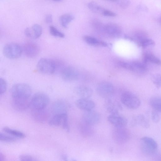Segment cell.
Listing matches in <instances>:
<instances>
[{
  "mask_svg": "<svg viewBox=\"0 0 161 161\" xmlns=\"http://www.w3.org/2000/svg\"><path fill=\"white\" fill-rule=\"evenodd\" d=\"M31 89L28 85L23 83L13 85L11 90L12 103L17 110L23 111L30 107Z\"/></svg>",
  "mask_w": 161,
  "mask_h": 161,
  "instance_id": "obj_1",
  "label": "cell"
},
{
  "mask_svg": "<svg viewBox=\"0 0 161 161\" xmlns=\"http://www.w3.org/2000/svg\"><path fill=\"white\" fill-rule=\"evenodd\" d=\"M50 102L46 94L42 92L35 94L31 99L30 107L31 110H39L46 108Z\"/></svg>",
  "mask_w": 161,
  "mask_h": 161,
  "instance_id": "obj_2",
  "label": "cell"
},
{
  "mask_svg": "<svg viewBox=\"0 0 161 161\" xmlns=\"http://www.w3.org/2000/svg\"><path fill=\"white\" fill-rule=\"evenodd\" d=\"M130 133L125 127H115L112 131V137L116 143L121 145L126 143L129 140Z\"/></svg>",
  "mask_w": 161,
  "mask_h": 161,
  "instance_id": "obj_3",
  "label": "cell"
},
{
  "mask_svg": "<svg viewBox=\"0 0 161 161\" xmlns=\"http://www.w3.org/2000/svg\"><path fill=\"white\" fill-rule=\"evenodd\" d=\"M122 103L126 107L131 109H135L140 106L141 102L139 99L132 92L125 91L121 96Z\"/></svg>",
  "mask_w": 161,
  "mask_h": 161,
  "instance_id": "obj_4",
  "label": "cell"
},
{
  "mask_svg": "<svg viewBox=\"0 0 161 161\" xmlns=\"http://www.w3.org/2000/svg\"><path fill=\"white\" fill-rule=\"evenodd\" d=\"M141 149L145 154L151 155L155 153L158 148V145L156 142L153 138L144 136L140 140Z\"/></svg>",
  "mask_w": 161,
  "mask_h": 161,
  "instance_id": "obj_5",
  "label": "cell"
},
{
  "mask_svg": "<svg viewBox=\"0 0 161 161\" xmlns=\"http://www.w3.org/2000/svg\"><path fill=\"white\" fill-rule=\"evenodd\" d=\"M38 71L46 74H52L56 72L55 60L42 58L38 61L36 66Z\"/></svg>",
  "mask_w": 161,
  "mask_h": 161,
  "instance_id": "obj_6",
  "label": "cell"
},
{
  "mask_svg": "<svg viewBox=\"0 0 161 161\" xmlns=\"http://www.w3.org/2000/svg\"><path fill=\"white\" fill-rule=\"evenodd\" d=\"M22 48L18 44L11 43L4 46L3 49V53L6 58L11 59H16L21 55Z\"/></svg>",
  "mask_w": 161,
  "mask_h": 161,
  "instance_id": "obj_7",
  "label": "cell"
},
{
  "mask_svg": "<svg viewBox=\"0 0 161 161\" xmlns=\"http://www.w3.org/2000/svg\"><path fill=\"white\" fill-rule=\"evenodd\" d=\"M48 124L52 126H61L67 131L69 130L67 113L53 114L49 119Z\"/></svg>",
  "mask_w": 161,
  "mask_h": 161,
  "instance_id": "obj_8",
  "label": "cell"
},
{
  "mask_svg": "<svg viewBox=\"0 0 161 161\" xmlns=\"http://www.w3.org/2000/svg\"><path fill=\"white\" fill-rule=\"evenodd\" d=\"M114 87L111 83L103 81L100 83L96 88V92L101 97L108 99L114 92Z\"/></svg>",
  "mask_w": 161,
  "mask_h": 161,
  "instance_id": "obj_9",
  "label": "cell"
},
{
  "mask_svg": "<svg viewBox=\"0 0 161 161\" xmlns=\"http://www.w3.org/2000/svg\"><path fill=\"white\" fill-rule=\"evenodd\" d=\"M102 30L104 33L107 36L113 37L119 36L122 32L120 27L113 23H108L103 26Z\"/></svg>",
  "mask_w": 161,
  "mask_h": 161,
  "instance_id": "obj_10",
  "label": "cell"
},
{
  "mask_svg": "<svg viewBox=\"0 0 161 161\" xmlns=\"http://www.w3.org/2000/svg\"><path fill=\"white\" fill-rule=\"evenodd\" d=\"M62 78L66 81H74L79 78L77 70L74 67L68 66L64 67L61 71Z\"/></svg>",
  "mask_w": 161,
  "mask_h": 161,
  "instance_id": "obj_11",
  "label": "cell"
},
{
  "mask_svg": "<svg viewBox=\"0 0 161 161\" xmlns=\"http://www.w3.org/2000/svg\"><path fill=\"white\" fill-rule=\"evenodd\" d=\"M100 119V114L93 110L85 111L82 116L83 121L91 126L98 123Z\"/></svg>",
  "mask_w": 161,
  "mask_h": 161,
  "instance_id": "obj_12",
  "label": "cell"
},
{
  "mask_svg": "<svg viewBox=\"0 0 161 161\" xmlns=\"http://www.w3.org/2000/svg\"><path fill=\"white\" fill-rule=\"evenodd\" d=\"M23 50L26 56L30 58L37 56L40 52V48L38 45L32 42H26L23 47Z\"/></svg>",
  "mask_w": 161,
  "mask_h": 161,
  "instance_id": "obj_13",
  "label": "cell"
},
{
  "mask_svg": "<svg viewBox=\"0 0 161 161\" xmlns=\"http://www.w3.org/2000/svg\"><path fill=\"white\" fill-rule=\"evenodd\" d=\"M108 120L115 127H125L128 123L127 119L119 114H111L108 117Z\"/></svg>",
  "mask_w": 161,
  "mask_h": 161,
  "instance_id": "obj_14",
  "label": "cell"
},
{
  "mask_svg": "<svg viewBox=\"0 0 161 161\" xmlns=\"http://www.w3.org/2000/svg\"><path fill=\"white\" fill-rule=\"evenodd\" d=\"M42 28L38 24H35L31 27L26 28L24 31L25 35L27 37L36 39L39 37L42 33Z\"/></svg>",
  "mask_w": 161,
  "mask_h": 161,
  "instance_id": "obj_15",
  "label": "cell"
},
{
  "mask_svg": "<svg viewBox=\"0 0 161 161\" xmlns=\"http://www.w3.org/2000/svg\"><path fill=\"white\" fill-rule=\"evenodd\" d=\"M75 104L79 108L85 111L92 110L95 106L93 101L87 98H81L77 100Z\"/></svg>",
  "mask_w": 161,
  "mask_h": 161,
  "instance_id": "obj_16",
  "label": "cell"
},
{
  "mask_svg": "<svg viewBox=\"0 0 161 161\" xmlns=\"http://www.w3.org/2000/svg\"><path fill=\"white\" fill-rule=\"evenodd\" d=\"M45 108L39 110H31L33 119L39 123H43L47 121L49 117V113Z\"/></svg>",
  "mask_w": 161,
  "mask_h": 161,
  "instance_id": "obj_17",
  "label": "cell"
},
{
  "mask_svg": "<svg viewBox=\"0 0 161 161\" xmlns=\"http://www.w3.org/2000/svg\"><path fill=\"white\" fill-rule=\"evenodd\" d=\"M106 110L111 114H119V112L122 109L119 103L111 99H107L104 103Z\"/></svg>",
  "mask_w": 161,
  "mask_h": 161,
  "instance_id": "obj_18",
  "label": "cell"
},
{
  "mask_svg": "<svg viewBox=\"0 0 161 161\" xmlns=\"http://www.w3.org/2000/svg\"><path fill=\"white\" fill-rule=\"evenodd\" d=\"M68 105L63 100H58L53 104L51 109L53 114L67 112Z\"/></svg>",
  "mask_w": 161,
  "mask_h": 161,
  "instance_id": "obj_19",
  "label": "cell"
},
{
  "mask_svg": "<svg viewBox=\"0 0 161 161\" xmlns=\"http://www.w3.org/2000/svg\"><path fill=\"white\" fill-rule=\"evenodd\" d=\"M76 94L81 98H89L93 94L92 89L89 87L85 86H79L75 89Z\"/></svg>",
  "mask_w": 161,
  "mask_h": 161,
  "instance_id": "obj_20",
  "label": "cell"
},
{
  "mask_svg": "<svg viewBox=\"0 0 161 161\" xmlns=\"http://www.w3.org/2000/svg\"><path fill=\"white\" fill-rule=\"evenodd\" d=\"M131 124L132 126L139 125L145 128H148L150 126L148 119L142 114H139L133 117Z\"/></svg>",
  "mask_w": 161,
  "mask_h": 161,
  "instance_id": "obj_21",
  "label": "cell"
},
{
  "mask_svg": "<svg viewBox=\"0 0 161 161\" xmlns=\"http://www.w3.org/2000/svg\"><path fill=\"white\" fill-rule=\"evenodd\" d=\"M80 131L81 135L84 137H89L93 134V130L92 126L83 121L79 126Z\"/></svg>",
  "mask_w": 161,
  "mask_h": 161,
  "instance_id": "obj_22",
  "label": "cell"
},
{
  "mask_svg": "<svg viewBox=\"0 0 161 161\" xmlns=\"http://www.w3.org/2000/svg\"><path fill=\"white\" fill-rule=\"evenodd\" d=\"M130 70L140 72H143L146 71L147 67L144 62L139 61H133L130 63Z\"/></svg>",
  "mask_w": 161,
  "mask_h": 161,
  "instance_id": "obj_23",
  "label": "cell"
},
{
  "mask_svg": "<svg viewBox=\"0 0 161 161\" xmlns=\"http://www.w3.org/2000/svg\"><path fill=\"white\" fill-rule=\"evenodd\" d=\"M84 41L88 44L93 46H101L106 47L107 44L105 42L99 40L96 38L88 36H85L83 37Z\"/></svg>",
  "mask_w": 161,
  "mask_h": 161,
  "instance_id": "obj_24",
  "label": "cell"
},
{
  "mask_svg": "<svg viewBox=\"0 0 161 161\" xmlns=\"http://www.w3.org/2000/svg\"><path fill=\"white\" fill-rule=\"evenodd\" d=\"M143 62H150L158 65L161 66V60L150 53H145L143 56Z\"/></svg>",
  "mask_w": 161,
  "mask_h": 161,
  "instance_id": "obj_25",
  "label": "cell"
},
{
  "mask_svg": "<svg viewBox=\"0 0 161 161\" xmlns=\"http://www.w3.org/2000/svg\"><path fill=\"white\" fill-rule=\"evenodd\" d=\"M74 17L71 14H66L62 15L59 20L61 25L64 28H67L69 24L74 20Z\"/></svg>",
  "mask_w": 161,
  "mask_h": 161,
  "instance_id": "obj_26",
  "label": "cell"
},
{
  "mask_svg": "<svg viewBox=\"0 0 161 161\" xmlns=\"http://www.w3.org/2000/svg\"><path fill=\"white\" fill-rule=\"evenodd\" d=\"M150 104L154 110L161 112V98L153 97L151 98Z\"/></svg>",
  "mask_w": 161,
  "mask_h": 161,
  "instance_id": "obj_27",
  "label": "cell"
},
{
  "mask_svg": "<svg viewBox=\"0 0 161 161\" xmlns=\"http://www.w3.org/2000/svg\"><path fill=\"white\" fill-rule=\"evenodd\" d=\"M3 130L4 132L16 137L22 138H25V134L22 132L8 127H4L3 128Z\"/></svg>",
  "mask_w": 161,
  "mask_h": 161,
  "instance_id": "obj_28",
  "label": "cell"
},
{
  "mask_svg": "<svg viewBox=\"0 0 161 161\" xmlns=\"http://www.w3.org/2000/svg\"><path fill=\"white\" fill-rule=\"evenodd\" d=\"M88 7L92 12L95 13H102L104 8L100 5L94 1H92L88 3Z\"/></svg>",
  "mask_w": 161,
  "mask_h": 161,
  "instance_id": "obj_29",
  "label": "cell"
},
{
  "mask_svg": "<svg viewBox=\"0 0 161 161\" xmlns=\"http://www.w3.org/2000/svg\"><path fill=\"white\" fill-rule=\"evenodd\" d=\"M49 30L50 34L53 36L61 38L64 37V34L53 26H50Z\"/></svg>",
  "mask_w": 161,
  "mask_h": 161,
  "instance_id": "obj_30",
  "label": "cell"
},
{
  "mask_svg": "<svg viewBox=\"0 0 161 161\" xmlns=\"http://www.w3.org/2000/svg\"><path fill=\"white\" fill-rule=\"evenodd\" d=\"M155 44V43L153 40L147 37L140 42L139 46L144 48L148 47L154 46Z\"/></svg>",
  "mask_w": 161,
  "mask_h": 161,
  "instance_id": "obj_31",
  "label": "cell"
},
{
  "mask_svg": "<svg viewBox=\"0 0 161 161\" xmlns=\"http://www.w3.org/2000/svg\"><path fill=\"white\" fill-rule=\"evenodd\" d=\"M16 140L15 138L11 136H8L3 133H0V140L1 141L6 142H12Z\"/></svg>",
  "mask_w": 161,
  "mask_h": 161,
  "instance_id": "obj_32",
  "label": "cell"
},
{
  "mask_svg": "<svg viewBox=\"0 0 161 161\" xmlns=\"http://www.w3.org/2000/svg\"><path fill=\"white\" fill-rule=\"evenodd\" d=\"M152 80L156 86L158 88H161V75L158 74L153 75L152 77Z\"/></svg>",
  "mask_w": 161,
  "mask_h": 161,
  "instance_id": "obj_33",
  "label": "cell"
},
{
  "mask_svg": "<svg viewBox=\"0 0 161 161\" xmlns=\"http://www.w3.org/2000/svg\"><path fill=\"white\" fill-rule=\"evenodd\" d=\"M19 158L20 160L24 161H33L37 160L33 157L31 155L23 154L19 155Z\"/></svg>",
  "mask_w": 161,
  "mask_h": 161,
  "instance_id": "obj_34",
  "label": "cell"
},
{
  "mask_svg": "<svg viewBox=\"0 0 161 161\" xmlns=\"http://www.w3.org/2000/svg\"><path fill=\"white\" fill-rule=\"evenodd\" d=\"M0 95L3 94L6 92L7 89V84L5 80L2 78L0 79Z\"/></svg>",
  "mask_w": 161,
  "mask_h": 161,
  "instance_id": "obj_35",
  "label": "cell"
},
{
  "mask_svg": "<svg viewBox=\"0 0 161 161\" xmlns=\"http://www.w3.org/2000/svg\"><path fill=\"white\" fill-rule=\"evenodd\" d=\"M151 118L153 121L155 123H158L160 120V117L158 112L154 110L152 112Z\"/></svg>",
  "mask_w": 161,
  "mask_h": 161,
  "instance_id": "obj_36",
  "label": "cell"
},
{
  "mask_svg": "<svg viewBox=\"0 0 161 161\" xmlns=\"http://www.w3.org/2000/svg\"><path fill=\"white\" fill-rule=\"evenodd\" d=\"M118 1L120 7L123 8L128 7L130 3L129 0H119Z\"/></svg>",
  "mask_w": 161,
  "mask_h": 161,
  "instance_id": "obj_37",
  "label": "cell"
},
{
  "mask_svg": "<svg viewBox=\"0 0 161 161\" xmlns=\"http://www.w3.org/2000/svg\"><path fill=\"white\" fill-rule=\"evenodd\" d=\"M102 14L103 15L107 17H114L117 15L115 13L109 10L104 9L103 10Z\"/></svg>",
  "mask_w": 161,
  "mask_h": 161,
  "instance_id": "obj_38",
  "label": "cell"
},
{
  "mask_svg": "<svg viewBox=\"0 0 161 161\" xmlns=\"http://www.w3.org/2000/svg\"><path fill=\"white\" fill-rule=\"evenodd\" d=\"M45 21L47 23H50L53 21V16L51 14L47 15L45 18Z\"/></svg>",
  "mask_w": 161,
  "mask_h": 161,
  "instance_id": "obj_39",
  "label": "cell"
},
{
  "mask_svg": "<svg viewBox=\"0 0 161 161\" xmlns=\"http://www.w3.org/2000/svg\"><path fill=\"white\" fill-rule=\"evenodd\" d=\"M5 157L4 155L2 153H0V161H3L5 160Z\"/></svg>",
  "mask_w": 161,
  "mask_h": 161,
  "instance_id": "obj_40",
  "label": "cell"
},
{
  "mask_svg": "<svg viewBox=\"0 0 161 161\" xmlns=\"http://www.w3.org/2000/svg\"><path fill=\"white\" fill-rule=\"evenodd\" d=\"M62 158L65 161L67 160V157L65 155H62L61 156Z\"/></svg>",
  "mask_w": 161,
  "mask_h": 161,
  "instance_id": "obj_41",
  "label": "cell"
},
{
  "mask_svg": "<svg viewBox=\"0 0 161 161\" xmlns=\"http://www.w3.org/2000/svg\"><path fill=\"white\" fill-rule=\"evenodd\" d=\"M51 0L53 1H54V2H59V1H62V0Z\"/></svg>",
  "mask_w": 161,
  "mask_h": 161,
  "instance_id": "obj_42",
  "label": "cell"
},
{
  "mask_svg": "<svg viewBox=\"0 0 161 161\" xmlns=\"http://www.w3.org/2000/svg\"><path fill=\"white\" fill-rule=\"evenodd\" d=\"M109 0V1H112V2H116V1H118L119 0Z\"/></svg>",
  "mask_w": 161,
  "mask_h": 161,
  "instance_id": "obj_43",
  "label": "cell"
},
{
  "mask_svg": "<svg viewBox=\"0 0 161 161\" xmlns=\"http://www.w3.org/2000/svg\"></svg>",
  "mask_w": 161,
  "mask_h": 161,
  "instance_id": "obj_44",
  "label": "cell"
}]
</instances>
